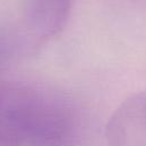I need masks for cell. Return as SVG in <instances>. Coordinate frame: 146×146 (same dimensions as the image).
<instances>
[{"instance_id": "obj_1", "label": "cell", "mask_w": 146, "mask_h": 146, "mask_svg": "<svg viewBox=\"0 0 146 146\" xmlns=\"http://www.w3.org/2000/svg\"><path fill=\"white\" fill-rule=\"evenodd\" d=\"M70 114L55 99L22 82L0 86V146H59Z\"/></svg>"}, {"instance_id": "obj_2", "label": "cell", "mask_w": 146, "mask_h": 146, "mask_svg": "<svg viewBox=\"0 0 146 146\" xmlns=\"http://www.w3.org/2000/svg\"><path fill=\"white\" fill-rule=\"evenodd\" d=\"M107 146H146V90L130 96L106 124Z\"/></svg>"}]
</instances>
